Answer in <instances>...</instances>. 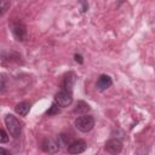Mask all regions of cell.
Masks as SVG:
<instances>
[{
  "mask_svg": "<svg viewBox=\"0 0 155 155\" xmlns=\"http://www.w3.org/2000/svg\"><path fill=\"white\" fill-rule=\"evenodd\" d=\"M75 126H76V128L80 132L86 133V132H88V131H91L93 128V126H94V119L91 115L82 114V115H80V116L76 117Z\"/></svg>",
  "mask_w": 155,
  "mask_h": 155,
  "instance_id": "2",
  "label": "cell"
},
{
  "mask_svg": "<svg viewBox=\"0 0 155 155\" xmlns=\"http://www.w3.org/2000/svg\"><path fill=\"white\" fill-rule=\"evenodd\" d=\"M5 91V76L1 75V93Z\"/></svg>",
  "mask_w": 155,
  "mask_h": 155,
  "instance_id": "16",
  "label": "cell"
},
{
  "mask_svg": "<svg viewBox=\"0 0 155 155\" xmlns=\"http://www.w3.org/2000/svg\"><path fill=\"white\" fill-rule=\"evenodd\" d=\"M8 8H10V0H1L0 1V10H1L0 15L4 16Z\"/></svg>",
  "mask_w": 155,
  "mask_h": 155,
  "instance_id": "14",
  "label": "cell"
},
{
  "mask_svg": "<svg viewBox=\"0 0 155 155\" xmlns=\"http://www.w3.org/2000/svg\"><path fill=\"white\" fill-rule=\"evenodd\" d=\"M105 150L110 154H119L122 150V142L116 138H111L105 143Z\"/></svg>",
  "mask_w": 155,
  "mask_h": 155,
  "instance_id": "5",
  "label": "cell"
},
{
  "mask_svg": "<svg viewBox=\"0 0 155 155\" xmlns=\"http://www.w3.org/2000/svg\"><path fill=\"white\" fill-rule=\"evenodd\" d=\"M5 125L6 128L8 131V133L13 137V138H18L22 133V122H19V120L12 115V114H7L5 116Z\"/></svg>",
  "mask_w": 155,
  "mask_h": 155,
  "instance_id": "1",
  "label": "cell"
},
{
  "mask_svg": "<svg viewBox=\"0 0 155 155\" xmlns=\"http://www.w3.org/2000/svg\"><path fill=\"white\" fill-rule=\"evenodd\" d=\"M59 111H61V107H59L56 102H53V103L51 104L50 109L46 111V115H48V116H51V115H57V114H59Z\"/></svg>",
  "mask_w": 155,
  "mask_h": 155,
  "instance_id": "13",
  "label": "cell"
},
{
  "mask_svg": "<svg viewBox=\"0 0 155 155\" xmlns=\"http://www.w3.org/2000/svg\"><path fill=\"white\" fill-rule=\"evenodd\" d=\"M54 102L61 107V108H65L69 107L73 103V93L69 90H62L59 91L56 96H54Z\"/></svg>",
  "mask_w": 155,
  "mask_h": 155,
  "instance_id": "3",
  "label": "cell"
},
{
  "mask_svg": "<svg viewBox=\"0 0 155 155\" xmlns=\"http://www.w3.org/2000/svg\"><path fill=\"white\" fill-rule=\"evenodd\" d=\"M74 58H75V61H76V62L82 63V57H81L80 54H75V56H74Z\"/></svg>",
  "mask_w": 155,
  "mask_h": 155,
  "instance_id": "17",
  "label": "cell"
},
{
  "mask_svg": "<svg viewBox=\"0 0 155 155\" xmlns=\"http://www.w3.org/2000/svg\"><path fill=\"white\" fill-rule=\"evenodd\" d=\"M111 84H113L111 78H110L109 75L103 74V75H101V76L98 78L97 84H96V87H97L98 91H104V90H107L108 87H110Z\"/></svg>",
  "mask_w": 155,
  "mask_h": 155,
  "instance_id": "8",
  "label": "cell"
},
{
  "mask_svg": "<svg viewBox=\"0 0 155 155\" xmlns=\"http://www.w3.org/2000/svg\"><path fill=\"white\" fill-rule=\"evenodd\" d=\"M30 103H28V102H21V103H18L16 107H15V111L18 114V115H21V116H25L28 113H29V110H30Z\"/></svg>",
  "mask_w": 155,
  "mask_h": 155,
  "instance_id": "10",
  "label": "cell"
},
{
  "mask_svg": "<svg viewBox=\"0 0 155 155\" xmlns=\"http://www.w3.org/2000/svg\"><path fill=\"white\" fill-rule=\"evenodd\" d=\"M57 140H58L59 145H65L67 148H68V147L74 142V140H73V138H71L70 136H68V134H63V133L58 136Z\"/></svg>",
  "mask_w": 155,
  "mask_h": 155,
  "instance_id": "11",
  "label": "cell"
},
{
  "mask_svg": "<svg viewBox=\"0 0 155 155\" xmlns=\"http://www.w3.org/2000/svg\"><path fill=\"white\" fill-rule=\"evenodd\" d=\"M41 148H42V150L46 151V153H56V151H58V149H59V143H58V140H54V139H52V138H46V139L42 142Z\"/></svg>",
  "mask_w": 155,
  "mask_h": 155,
  "instance_id": "7",
  "label": "cell"
},
{
  "mask_svg": "<svg viewBox=\"0 0 155 155\" xmlns=\"http://www.w3.org/2000/svg\"><path fill=\"white\" fill-rule=\"evenodd\" d=\"M75 81H76V75H75L73 71H69V73L64 76V79H63V88L71 91V88H73Z\"/></svg>",
  "mask_w": 155,
  "mask_h": 155,
  "instance_id": "9",
  "label": "cell"
},
{
  "mask_svg": "<svg viewBox=\"0 0 155 155\" xmlns=\"http://www.w3.org/2000/svg\"><path fill=\"white\" fill-rule=\"evenodd\" d=\"M90 110V105L82 101L78 102L76 104V108L74 109V113H78V114H84V113H87Z\"/></svg>",
  "mask_w": 155,
  "mask_h": 155,
  "instance_id": "12",
  "label": "cell"
},
{
  "mask_svg": "<svg viewBox=\"0 0 155 155\" xmlns=\"http://www.w3.org/2000/svg\"><path fill=\"white\" fill-rule=\"evenodd\" d=\"M86 149V142L82 140V139H78V140H74L68 148V153L69 154H80V153H84Z\"/></svg>",
  "mask_w": 155,
  "mask_h": 155,
  "instance_id": "6",
  "label": "cell"
},
{
  "mask_svg": "<svg viewBox=\"0 0 155 155\" xmlns=\"http://www.w3.org/2000/svg\"><path fill=\"white\" fill-rule=\"evenodd\" d=\"M11 31H12V35L15 36L16 40L18 41H24L25 38H27V29H25V25L18 21L13 22L11 24Z\"/></svg>",
  "mask_w": 155,
  "mask_h": 155,
  "instance_id": "4",
  "label": "cell"
},
{
  "mask_svg": "<svg viewBox=\"0 0 155 155\" xmlns=\"http://www.w3.org/2000/svg\"><path fill=\"white\" fill-rule=\"evenodd\" d=\"M1 136H0V142L4 144V143H7L8 142V136H7V133H6V131L5 130H1Z\"/></svg>",
  "mask_w": 155,
  "mask_h": 155,
  "instance_id": "15",
  "label": "cell"
}]
</instances>
